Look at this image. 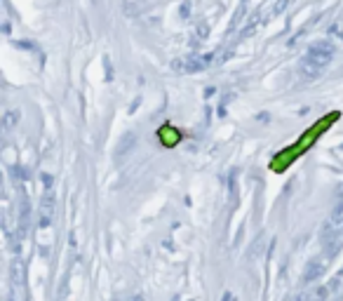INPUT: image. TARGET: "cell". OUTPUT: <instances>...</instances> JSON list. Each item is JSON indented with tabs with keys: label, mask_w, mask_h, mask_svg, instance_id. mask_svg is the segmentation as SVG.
Masks as SVG:
<instances>
[{
	"label": "cell",
	"mask_w": 343,
	"mask_h": 301,
	"mask_svg": "<svg viewBox=\"0 0 343 301\" xmlns=\"http://www.w3.org/2000/svg\"><path fill=\"white\" fill-rule=\"evenodd\" d=\"M334 59V45L322 40V43H315L310 50L306 52V57L301 59L298 64V73H301V78L303 80H315L322 75L329 62Z\"/></svg>",
	"instance_id": "1"
},
{
	"label": "cell",
	"mask_w": 343,
	"mask_h": 301,
	"mask_svg": "<svg viewBox=\"0 0 343 301\" xmlns=\"http://www.w3.org/2000/svg\"><path fill=\"white\" fill-rule=\"evenodd\" d=\"M320 240L325 245V254L334 257L336 252L343 245V205H339L334 210V214L327 219V224L320 230Z\"/></svg>",
	"instance_id": "2"
},
{
	"label": "cell",
	"mask_w": 343,
	"mask_h": 301,
	"mask_svg": "<svg viewBox=\"0 0 343 301\" xmlns=\"http://www.w3.org/2000/svg\"><path fill=\"white\" fill-rule=\"evenodd\" d=\"M209 64H212L209 57L190 54V57H183V59H179V62H174L172 64V69H174L176 73H198V71H202V69H207Z\"/></svg>",
	"instance_id": "3"
},
{
	"label": "cell",
	"mask_w": 343,
	"mask_h": 301,
	"mask_svg": "<svg viewBox=\"0 0 343 301\" xmlns=\"http://www.w3.org/2000/svg\"><path fill=\"white\" fill-rule=\"evenodd\" d=\"M52 214H55V198H52V193H47L43 198V203H40V224H43V228H47V224L52 222Z\"/></svg>",
	"instance_id": "4"
},
{
	"label": "cell",
	"mask_w": 343,
	"mask_h": 301,
	"mask_svg": "<svg viewBox=\"0 0 343 301\" xmlns=\"http://www.w3.org/2000/svg\"><path fill=\"white\" fill-rule=\"evenodd\" d=\"M322 271H325V266L320 264V261H310L306 268V273H303V280H306V283H313V280H317V278L322 275Z\"/></svg>",
	"instance_id": "5"
},
{
	"label": "cell",
	"mask_w": 343,
	"mask_h": 301,
	"mask_svg": "<svg viewBox=\"0 0 343 301\" xmlns=\"http://www.w3.org/2000/svg\"><path fill=\"white\" fill-rule=\"evenodd\" d=\"M221 301H237V299H235V294L226 292V294H224V297H221Z\"/></svg>",
	"instance_id": "6"
},
{
	"label": "cell",
	"mask_w": 343,
	"mask_h": 301,
	"mask_svg": "<svg viewBox=\"0 0 343 301\" xmlns=\"http://www.w3.org/2000/svg\"><path fill=\"white\" fill-rule=\"evenodd\" d=\"M129 301H144V297H134V299H129Z\"/></svg>",
	"instance_id": "7"
},
{
	"label": "cell",
	"mask_w": 343,
	"mask_h": 301,
	"mask_svg": "<svg viewBox=\"0 0 343 301\" xmlns=\"http://www.w3.org/2000/svg\"><path fill=\"white\" fill-rule=\"evenodd\" d=\"M7 301H12V299H7Z\"/></svg>",
	"instance_id": "8"
},
{
	"label": "cell",
	"mask_w": 343,
	"mask_h": 301,
	"mask_svg": "<svg viewBox=\"0 0 343 301\" xmlns=\"http://www.w3.org/2000/svg\"><path fill=\"white\" fill-rule=\"evenodd\" d=\"M341 275H343V273H341Z\"/></svg>",
	"instance_id": "9"
}]
</instances>
